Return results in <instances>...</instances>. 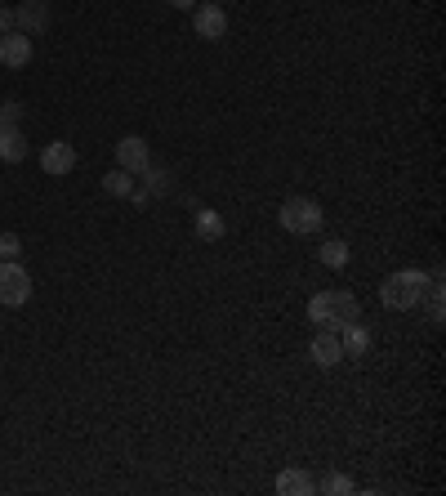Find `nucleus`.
<instances>
[{
  "mask_svg": "<svg viewBox=\"0 0 446 496\" xmlns=\"http://www.w3.org/2000/svg\"><path fill=\"white\" fill-rule=\"evenodd\" d=\"M357 318H362V304L353 291H317L308 300V322H317L322 331H339Z\"/></svg>",
  "mask_w": 446,
  "mask_h": 496,
  "instance_id": "1",
  "label": "nucleus"
},
{
  "mask_svg": "<svg viewBox=\"0 0 446 496\" xmlns=\"http://www.w3.org/2000/svg\"><path fill=\"white\" fill-rule=\"evenodd\" d=\"M429 282H433V277L424 273V269H397V273H389L384 286H380V304L393 309V313H406V309H415V304L424 300Z\"/></svg>",
  "mask_w": 446,
  "mask_h": 496,
  "instance_id": "2",
  "label": "nucleus"
},
{
  "mask_svg": "<svg viewBox=\"0 0 446 496\" xmlns=\"http://www.w3.org/2000/svg\"><path fill=\"white\" fill-rule=\"evenodd\" d=\"M277 223L290 233V237H313V233H322V206L313 202V197H286L277 206Z\"/></svg>",
  "mask_w": 446,
  "mask_h": 496,
  "instance_id": "3",
  "label": "nucleus"
},
{
  "mask_svg": "<svg viewBox=\"0 0 446 496\" xmlns=\"http://www.w3.org/2000/svg\"><path fill=\"white\" fill-rule=\"evenodd\" d=\"M27 300H32V273L18 260H0V304L23 309Z\"/></svg>",
  "mask_w": 446,
  "mask_h": 496,
  "instance_id": "4",
  "label": "nucleus"
},
{
  "mask_svg": "<svg viewBox=\"0 0 446 496\" xmlns=\"http://www.w3.org/2000/svg\"><path fill=\"white\" fill-rule=\"evenodd\" d=\"M14 23H18V32H23V36H45V32H50V23H54L50 0H23V5L14 9Z\"/></svg>",
  "mask_w": 446,
  "mask_h": 496,
  "instance_id": "5",
  "label": "nucleus"
},
{
  "mask_svg": "<svg viewBox=\"0 0 446 496\" xmlns=\"http://www.w3.org/2000/svg\"><path fill=\"white\" fill-rule=\"evenodd\" d=\"M116 165L121 170H130L134 179L152 165V148H148V139H139V134H125L121 144H116Z\"/></svg>",
  "mask_w": 446,
  "mask_h": 496,
  "instance_id": "6",
  "label": "nucleus"
},
{
  "mask_svg": "<svg viewBox=\"0 0 446 496\" xmlns=\"http://www.w3.org/2000/svg\"><path fill=\"white\" fill-rule=\"evenodd\" d=\"M308 358H313L322 372L339 367V362H344V344H339V331H322V327H317L313 344H308Z\"/></svg>",
  "mask_w": 446,
  "mask_h": 496,
  "instance_id": "7",
  "label": "nucleus"
},
{
  "mask_svg": "<svg viewBox=\"0 0 446 496\" xmlns=\"http://www.w3.org/2000/svg\"><path fill=\"white\" fill-rule=\"evenodd\" d=\"M41 170H45L50 179H63V174H72V170H76V148H72L67 139H54V144H45V153H41Z\"/></svg>",
  "mask_w": 446,
  "mask_h": 496,
  "instance_id": "8",
  "label": "nucleus"
},
{
  "mask_svg": "<svg viewBox=\"0 0 446 496\" xmlns=\"http://www.w3.org/2000/svg\"><path fill=\"white\" fill-rule=\"evenodd\" d=\"M36 55V45H32V36H23V32H9V36H0V67H27Z\"/></svg>",
  "mask_w": 446,
  "mask_h": 496,
  "instance_id": "9",
  "label": "nucleus"
},
{
  "mask_svg": "<svg viewBox=\"0 0 446 496\" xmlns=\"http://www.w3.org/2000/svg\"><path fill=\"white\" fill-rule=\"evenodd\" d=\"M192 27H197V36H206V41H223L228 14H223L219 5H197V9H192Z\"/></svg>",
  "mask_w": 446,
  "mask_h": 496,
  "instance_id": "10",
  "label": "nucleus"
},
{
  "mask_svg": "<svg viewBox=\"0 0 446 496\" xmlns=\"http://www.w3.org/2000/svg\"><path fill=\"white\" fill-rule=\"evenodd\" d=\"M339 344H344V358H366L375 335H371V327H362V318H357V322L339 327Z\"/></svg>",
  "mask_w": 446,
  "mask_h": 496,
  "instance_id": "11",
  "label": "nucleus"
},
{
  "mask_svg": "<svg viewBox=\"0 0 446 496\" xmlns=\"http://www.w3.org/2000/svg\"><path fill=\"white\" fill-rule=\"evenodd\" d=\"M273 488H277L281 496H313L317 492V479H313L308 470H281Z\"/></svg>",
  "mask_w": 446,
  "mask_h": 496,
  "instance_id": "12",
  "label": "nucleus"
},
{
  "mask_svg": "<svg viewBox=\"0 0 446 496\" xmlns=\"http://www.w3.org/2000/svg\"><path fill=\"white\" fill-rule=\"evenodd\" d=\"M27 157V134L18 130V125H9V130H0V162L18 165Z\"/></svg>",
  "mask_w": 446,
  "mask_h": 496,
  "instance_id": "13",
  "label": "nucleus"
},
{
  "mask_svg": "<svg viewBox=\"0 0 446 496\" xmlns=\"http://www.w3.org/2000/svg\"><path fill=\"white\" fill-rule=\"evenodd\" d=\"M192 228H197V237H206V242H219L223 233H228V223H223L219 211H210V206H201L197 211V220H192Z\"/></svg>",
  "mask_w": 446,
  "mask_h": 496,
  "instance_id": "14",
  "label": "nucleus"
},
{
  "mask_svg": "<svg viewBox=\"0 0 446 496\" xmlns=\"http://www.w3.org/2000/svg\"><path fill=\"white\" fill-rule=\"evenodd\" d=\"M139 179H143V188H148L152 197H170V193H174V174H170L166 165H148Z\"/></svg>",
  "mask_w": 446,
  "mask_h": 496,
  "instance_id": "15",
  "label": "nucleus"
},
{
  "mask_svg": "<svg viewBox=\"0 0 446 496\" xmlns=\"http://www.w3.org/2000/svg\"><path fill=\"white\" fill-rule=\"evenodd\" d=\"M134 184H139V179H134L130 170H121V165H116V170H108V174L99 179V188H103L108 197H130V193H134Z\"/></svg>",
  "mask_w": 446,
  "mask_h": 496,
  "instance_id": "16",
  "label": "nucleus"
},
{
  "mask_svg": "<svg viewBox=\"0 0 446 496\" xmlns=\"http://www.w3.org/2000/svg\"><path fill=\"white\" fill-rule=\"evenodd\" d=\"M317 260H322L326 269H348L353 251H348V242H339V237H331V242H322V246H317Z\"/></svg>",
  "mask_w": 446,
  "mask_h": 496,
  "instance_id": "17",
  "label": "nucleus"
},
{
  "mask_svg": "<svg viewBox=\"0 0 446 496\" xmlns=\"http://www.w3.org/2000/svg\"><path fill=\"white\" fill-rule=\"evenodd\" d=\"M317 492H326V496H344V492H353V479H348V474H326V479L317 483Z\"/></svg>",
  "mask_w": 446,
  "mask_h": 496,
  "instance_id": "18",
  "label": "nucleus"
},
{
  "mask_svg": "<svg viewBox=\"0 0 446 496\" xmlns=\"http://www.w3.org/2000/svg\"><path fill=\"white\" fill-rule=\"evenodd\" d=\"M424 295H429V318H433V322H446V304H442V286H438V277L429 282Z\"/></svg>",
  "mask_w": 446,
  "mask_h": 496,
  "instance_id": "19",
  "label": "nucleus"
},
{
  "mask_svg": "<svg viewBox=\"0 0 446 496\" xmlns=\"http://www.w3.org/2000/svg\"><path fill=\"white\" fill-rule=\"evenodd\" d=\"M23 121V104L18 99H5L0 104V130H9V125H18Z\"/></svg>",
  "mask_w": 446,
  "mask_h": 496,
  "instance_id": "20",
  "label": "nucleus"
},
{
  "mask_svg": "<svg viewBox=\"0 0 446 496\" xmlns=\"http://www.w3.org/2000/svg\"><path fill=\"white\" fill-rule=\"evenodd\" d=\"M18 255H23L18 233H0V260H18Z\"/></svg>",
  "mask_w": 446,
  "mask_h": 496,
  "instance_id": "21",
  "label": "nucleus"
},
{
  "mask_svg": "<svg viewBox=\"0 0 446 496\" xmlns=\"http://www.w3.org/2000/svg\"><path fill=\"white\" fill-rule=\"evenodd\" d=\"M9 32H18V23H14V9L0 5V36H9Z\"/></svg>",
  "mask_w": 446,
  "mask_h": 496,
  "instance_id": "22",
  "label": "nucleus"
},
{
  "mask_svg": "<svg viewBox=\"0 0 446 496\" xmlns=\"http://www.w3.org/2000/svg\"><path fill=\"white\" fill-rule=\"evenodd\" d=\"M174 9H197V0H170Z\"/></svg>",
  "mask_w": 446,
  "mask_h": 496,
  "instance_id": "23",
  "label": "nucleus"
},
{
  "mask_svg": "<svg viewBox=\"0 0 446 496\" xmlns=\"http://www.w3.org/2000/svg\"><path fill=\"white\" fill-rule=\"evenodd\" d=\"M0 5H5V0H0Z\"/></svg>",
  "mask_w": 446,
  "mask_h": 496,
  "instance_id": "24",
  "label": "nucleus"
}]
</instances>
